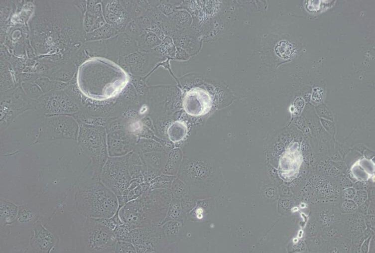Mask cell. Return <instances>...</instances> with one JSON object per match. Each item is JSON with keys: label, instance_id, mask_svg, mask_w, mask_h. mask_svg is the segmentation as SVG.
<instances>
[{"label": "cell", "instance_id": "1", "mask_svg": "<svg viewBox=\"0 0 375 253\" xmlns=\"http://www.w3.org/2000/svg\"><path fill=\"white\" fill-rule=\"evenodd\" d=\"M129 81L127 73L119 65L106 59L89 61L78 76L82 92L95 100H105L119 95Z\"/></svg>", "mask_w": 375, "mask_h": 253}, {"label": "cell", "instance_id": "2", "mask_svg": "<svg viewBox=\"0 0 375 253\" xmlns=\"http://www.w3.org/2000/svg\"><path fill=\"white\" fill-rule=\"evenodd\" d=\"M172 198L169 189H149L120 207L118 214L131 229L160 225Z\"/></svg>", "mask_w": 375, "mask_h": 253}, {"label": "cell", "instance_id": "3", "mask_svg": "<svg viewBox=\"0 0 375 253\" xmlns=\"http://www.w3.org/2000/svg\"><path fill=\"white\" fill-rule=\"evenodd\" d=\"M75 202L77 211L87 218H110L119 209L117 195L100 183L78 189L75 194Z\"/></svg>", "mask_w": 375, "mask_h": 253}, {"label": "cell", "instance_id": "4", "mask_svg": "<svg viewBox=\"0 0 375 253\" xmlns=\"http://www.w3.org/2000/svg\"><path fill=\"white\" fill-rule=\"evenodd\" d=\"M85 242L87 251L95 253H115L118 240L114 231L100 219L87 218L85 226Z\"/></svg>", "mask_w": 375, "mask_h": 253}, {"label": "cell", "instance_id": "5", "mask_svg": "<svg viewBox=\"0 0 375 253\" xmlns=\"http://www.w3.org/2000/svg\"><path fill=\"white\" fill-rule=\"evenodd\" d=\"M129 240L136 253H167L171 248L160 225L132 229Z\"/></svg>", "mask_w": 375, "mask_h": 253}, {"label": "cell", "instance_id": "6", "mask_svg": "<svg viewBox=\"0 0 375 253\" xmlns=\"http://www.w3.org/2000/svg\"><path fill=\"white\" fill-rule=\"evenodd\" d=\"M185 112L192 116H201L208 113L212 108V100L209 93L197 87L189 90L183 100Z\"/></svg>", "mask_w": 375, "mask_h": 253}, {"label": "cell", "instance_id": "7", "mask_svg": "<svg viewBox=\"0 0 375 253\" xmlns=\"http://www.w3.org/2000/svg\"><path fill=\"white\" fill-rule=\"evenodd\" d=\"M33 232L30 241L32 248L39 252H49L55 243L53 235L39 223L35 224Z\"/></svg>", "mask_w": 375, "mask_h": 253}, {"label": "cell", "instance_id": "8", "mask_svg": "<svg viewBox=\"0 0 375 253\" xmlns=\"http://www.w3.org/2000/svg\"><path fill=\"white\" fill-rule=\"evenodd\" d=\"M18 207L14 203L5 200H0V220L1 223L7 225L12 223L17 217Z\"/></svg>", "mask_w": 375, "mask_h": 253}, {"label": "cell", "instance_id": "9", "mask_svg": "<svg viewBox=\"0 0 375 253\" xmlns=\"http://www.w3.org/2000/svg\"><path fill=\"white\" fill-rule=\"evenodd\" d=\"M188 132L186 125L181 121H176L171 124L167 129V135L170 140L174 143L183 140Z\"/></svg>", "mask_w": 375, "mask_h": 253}, {"label": "cell", "instance_id": "10", "mask_svg": "<svg viewBox=\"0 0 375 253\" xmlns=\"http://www.w3.org/2000/svg\"><path fill=\"white\" fill-rule=\"evenodd\" d=\"M180 222L177 221H169L160 225L170 246L176 242L179 235L181 228Z\"/></svg>", "mask_w": 375, "mask_h": 253}, {"label": "cell", "instance_id": "11", "mask_svg": "<svg viewBox=\"0 0 375 253\" xmlns=\"http://www.w3.org/2000/svg\"><path fill=\"white\" fill-rule=\"evenodd\" d=\"M181 217L182 210L179 200L172 198L169 204L165 217L161 224L169 221H179Z\"/></svg>", "mask_w": 375, "mask_h": 253}, {"label": "cell", "instance_id": "12", "mask_svg": "<svg viewBox=\"0 0 375 253\" xmlns=\"http://www.w3.org/2000/svg\"><path fill=\"white\" fill-rule=\"evenodd\" d=\"M275 52L279 57L287 59L292 57L294 55L295 48L290 42L282 40L276 45Z\"/></svg>", "mask_w": 375, "mask_h": 253}, {"label": "cell", "instance_id": "13", "mask_svg": "<svg viewBox=\"0 0 375 253\" xmlns=\"http://www.w3.org/2000/svg\"><path fill=\"white\" fill-rule=\"evenodd\" d=\"M35 215L29 208L24 206L18 207L17 220L21 223H27L33 221Z\"/></svg>", "mask_w": 375, "mask_h": 253}, {"label": "cell", "instance_id": "14", "mask_svg": "<svg viewBox=\"0 0 375 253\" xmlns=\"http://www.w3.org/2000/svg\"><path fill=\"white\" fill-rule=\"evenodd\" d=\"M115 253H135L136 249L133 244L129 241L118 240L117 242Z\"/></svg>", "mask_w": 375, "mask_h": 253}, {"label": "cell", "instance_id": "15", "mask_svg": "<svg viewBox=\"0 0 375 253\" xmlns=\"http://www.w3.org/2000/svg\"><path fill=\"white\" fill-rule=\"evenodd\" d=\"M170 190L172 198L178 200L185 196L187 191L182 185L178 183H173Z\"/></svg>", "mask_w": 375, "mask_h": 253}]
</instances>
